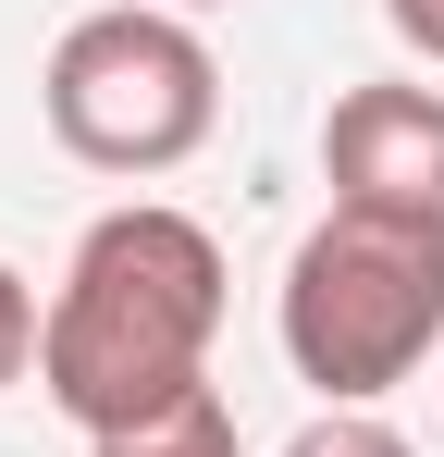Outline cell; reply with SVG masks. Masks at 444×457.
Instances as JSON below:
<instances>
[{
    "label": "cell",
    "mask_w": 444,
    "mask_h": 457,
    "mask_svg": "<svg viewBox=\"0 0 444 457\" xmlns=\"http://www.w3.org/2000/svg\"><path fill=\"white\" fill-rule=\"evenodd\" d=\"M210 334H222V247L185 211H99L74 247L62 297H50V346L37 383L86 445L173 420L185 395H210Z\"/></svg>",
    "instance_id": "cell-1"
},
{
    "label": "cell",
    "mask_w": 444,
    "mask_h": 457,
    "mask_svg": "<svg viewBox=\"0 0 444 457\" xmlns=\"http://www.w3.org/2000/svg\"><path fill=\"white\" fill-rule=\"evenodd\" d=\"M444 334V235L432 223H370L333 211L284 260V359L296 383H321L333 408H370L432 359Z\"/></svg>",
    "instance_id": "cell-2"
},
{
    "label": "cell",
    "mask_w": 444,
    "mask_h": 457,
    "mask_svg": "<svg viewBox=\"0 0 444 457\" xmlns=\"http://www.w3.org/2000/svg\"><path fill=\"white\" fill-rule=\"evenodd\" d=\"M37 99H50V137L86 173H173V161L210 149V124H222V62L185 12L124 0V12L62 25Z\"/></svg>",
    "instance_id": "cell-3"
},
{
    "label": "cell",
    "mask_w": 444,
    "mask_h": 457,
    "mask_svg": "<svg viewBox=\"0 0 444 457\" xmlns=\"http://www.w3.org/2000/svg\"><path fill=\"white\" fill-rule=\"evenodd\" d=\"M321 173H333V211L444 235V99L432 87H346L321 124Z\"/></svg>",
    "instance_id": "cell-4"
},
{
    "label": "cell",
    "mask_w": 444,
    "mask_h": 457,
    "mask_svg": "<svg viewBox=\"0 0 444 457\" xmlns=\"http://www.w3.org/2000/svg\"><path fill=\"white\" fill-rule=\"evenodd\" d=\"M99 457H247V445H234V408H222V395H185L173 420H148V433H111Z\"/></svg>",
    "instance_id": "cell-5"
},
{
    "label": "cell",
    "mask_w": 444,
    "mask_h": 457,
    "mask_svg": "<svg viewBox=\"0 0 444 457\" xmlns=\"http://www.w3.org/2000/svg\"><path fill=\"white\" fill-rule=\"evenodd\" d=\"M284 457H420L407 433H382V420H358V408H333V420H308Z\"/></svg>",
    "instance_id": "cell-6"
},
{
    "label": "cell",
    "mask_w": 444,
    "mask_h": 457,
    "mask_svg": "<svg viewBox=\"0 0 444 457\" xmlns=\"http://www.w3.org/2000/svg\"><path fill=\"white\" fill-rule=\"evenodd\" d=\"M37 346H50V309L25 297V272L0 260V383H25V359H37Z\"/></svg>",
    "instance_id": "cell-7"
},
{
    "label": "cell",
    "mask_w": 444,
    "mask_h": 457,
    "mask_svg": "<svg viewBox=\"0 0 444 457\" xmlns=\"http://www.w3.org/2000/svg\"><path fill=\"white\" fill-rule=\"evenodd\" d=\"M382 12H395V37H407L420 62H444V0H382Z\"/></svg>",
    "instance_id": "cell-8"
},
{
    "label": "cell",
    "mask_w": 444,
    "mask_h": 457,
    "mask_svg": "<svg viewBox=\"0 0 444 457\" xmlns=\"http://www.w3.org/2000/svg\"><path fill=\"white\" fill-rule=\"evenodd\" d=\"M173 12H198V0H173Z\"/></svg>",
    "instance_id": "cell-9"
}]
</instances>
